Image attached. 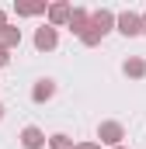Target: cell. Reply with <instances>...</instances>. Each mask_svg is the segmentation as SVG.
Returning a JSON list of instances; mask_svg holds the SVG:
<instances>
[{
  "instance_id": "9c48e42d",
  "label": "cell",
  "mask_w": 146,
  "mask_h": 149,
  "mask_svg": "<svg viewBox=\"0 0 146 149\" xmlns=\"http://www.w3.org/2000/svg\"><path fill=\"white\" fill-rule=\"evenodd\" d=\"M122 73L132 76V80H143L146 76V59H139V56H132V59H125V66H122Z\"/></svg>"
},
{
  "instance_id": "ba28073f",
  "label": "cell",
  "mask_w": 146,
  "mask_h": 149,
  "mask_svg": "<svg viewBox=\"0 0 146 149\" xmlns=\"http://www.w3.org/2000/svg\"><path fill=\"white\" fill-rule=\"evenodd\" d=\"M115 21H118V17H115V14H111V10H105V7H101V10H94V14H91V24H94V28H101V31H105V35H108L111 28H115Z\"/></svg>"
},
{
  "instance_id": "52a82bcc",
  "label": "cell",
  "mask_w": 146,
  "mask_h": 149,
  "mask_svg": "<svg viewBox=\"0 0 146 149\" xmlns=\"http://www.w3.org/2000/svg\"><path fill=\"white\" fill-rule=\"evenodd\" d=\"M66 28H70L73 35L80 38L84 31H87V28H91V14H87L84 7H73V14H70V24H66Z\"/></svg>"
},
{
  "instance_id": "8fae6325",
  "label": "cell",
  "mask_w": 146,
  "mask_h": 149,
  "mask_svg": "<svg viewBox=\"0 0 146 149\" xmlns=\"http://www.w3.org/2000/svg\"><path fill=\"white\" fill-rule=\"evenodd\" d=\"M14 10H18V17H35V14H49V7H45V3H18Z\"/></svg>"
},
{
  "instance_id": "3957f363",
  "label": "cell",
  "mask_w": 146,
  "mask_h": 149,
  "mask_svg": "<svg viewBox=\"0 0 146 149\" xmlns=\"http://www.w3.org/2000/svg\"><path fill=\"white\" fill-rule=\"evenodd\" d=\"M56 45H59V31H56L52 24H42V28L35 31V49L38 52H52Z\"/></svg>"
},
{
  "instance_id": "4fadbf2b",
  "label": "cell",
  "mask_w": 146,
  "mask_h": 149,
  "mask_svg": "<svg viewBox=\"0 0 146 149\" xmlns=\"http://www.w3.org/2000/svg\"><path fill=\"white\" fill-rule=\"evenodd\" d=\"M101 38H105V31H101V28H94V24H91V28H87V31H84V35H80V42H84V45H87V49H94V45H98V42H101Z\"/></svg>"
},
{
  "instance_id": "7c38bea8",
  "label": "cell",
  "mask_w": 146,
  "mask_h": 149,
  "mask_svg": "<svg viewBox=\"0 0 146 149\" xmlns=\"http://www.w3.org/2000/svg\"><path fill=\"white\" fill-rule=\"evenodd\" d=\"M49 149H77L70 135H63V132H56V135H49Z\"/></svg>"
},
{
  "instance_id": "7a4b0ae2",
  "label": "cell",
  "mask_w": 146,
  "mask_h": 149,
  "mask_svg": "<svg viewBox=\"0 0 146 149\" xmlns=\"http://www.w3.org/2000/svg\"><path fill=\"white\" fill-rule=\"evenodd\" d=\"M115 28H118V31H122L125 38H136V35H143V14H136V10H125V14H118Z\"/></svg>"
},
{
  "instance_id": "8992f818",
  "label": "cell",
  "mask_w": 146,
  "mask_h": 149,
  "mask_svg": "<svg viewBox=\"0 0 146 149\" xmlns=\"http://www.w3.org/2000/svg\"><path fill=\"white\" fill-rule=\"evenodd\" d=\"M52 97H56V80L45 76V80H38L35 87H32V101H35V104H45V101H52Z\"/></svg>"
},
{
  "instance_id": "9a60e30c",
  "label": "cell",
  "mask_w": 146,
  "mask_h": 149,
  "mask_svg": "<svg viewBox=\"0 0 146 149\" xmlns=\"http://www.w3.org/2000/svg\"><path fill=\"white\" fill-rule=\"evenodd\" d=\"M77 149H101V142H77Z\"/></svg>"
},
{
  "instance_id": "2e32d148",
  "label": "cell",
  "mask_w": 146,
  "mask_h": 149,
  "mask_svg": "<svg viewBox=\"0 0 146 149\" xmlns=\"http://www.w3.org/2000/svg\"><path fill=\"white\" fill-rule=\"evenodd\" d=\"M4 28H7V14L0 10V31H4Z\"/></svg>"
},
{
  "instance_id": "5b68a950",
  "label": "cell",
  "mask_w": 146,
  "mask_h": 149,
  "mask_svg": "<svg viewBox=\"0 0 146 149\" xmlns=\"http://www.w3.org/2000/svg\"><path fill=\"white\" fill-rule=\"evenodd\" d=\"M70 14H73V7L59 0V3H49V14H45V17H49L52 28H63V24H70Z\"/></svg>"
},
{
  "instance_id": "277c9868",
  "label": "cell",
  "mask_w": 146,
  "mask_h": 149,
  "mask_svg": "<svg viewBox=\"0 0 146 149\" xmlns=\"http://www.w3.org/2000/svg\"><path fill=\"white\" fill-rule=\"evenodd\" d=\"M45 142H49V139H45V132H42L38 125H25V128H21V146L25 149H42Z\"/></svg>"
},
{
  "instance_id": "5bb4252c",
  "label": "cell",
  "mask_w": 146,
  "mask_h": 149,
  "mask_svg": "<svg viewBox=\"0 0 146 149\" xmlns=\"http://www.w3.org/2000/svg\"><path fill=\"white\" fill-rule=\"evenodd\" d=\"M7 63H11V52H7V49L0 45V66H7Z\"/></svg>"
},
{
  "instance_id": "6da1fadb",
  "label": "cell",
  "mask_w": 146,
  "mask_h": 149,
  "mask_svg": "<svg viewBox=\"0 0 146 149\" xmlns=\"http://www.w3.org/2000/svg\"><path fill=\"white\" fill-rule=\"evenodd\" d=\"M98 139H101V146H122V139H125V125L122 121H101L98 125Z\"/></svg>"
},
{
  "instance_id": "ac0fdd59",
  "label": "cell",
  "mask_w": 146,
  "mask_h": 149,
  "mask_svg": "<svg viewBox=\"0 0 146 149\" xmlns=\"http://www.w3.org/2000/svg\"><path fill=\"white\" fill-rule=\"evenodd\" d=\"M0 118H4V104H0Z\"/></svg>"
},
{
  "instance_id": "e0dca14e",
  "label": "cell",
  "mask_w": 146,
  "mask_h": 149,
  "mask_svg": "<svg viewBox=\"0 0 146 149\" xmlns=\"http://www.w3.org/2000/svg\"><path fill=\"white\" fill-rule=\"evenodd\" d=\"M143 35H146V14H143Z\"/></svg>"
},
{
  "instance_id": "d6986e66",
  "label": "cell",
  "mask_w": 146,
  "mask_h": 149,
  "mask_svg": "<svg viewBox=\"0 0 146 149\" xmlns=\"http://www.w3.org/2000/svg\"><path fill=\"white\" fill-rule=\"evenodd\" d=\"M115 149H125V146H115Z\"/></svg>"
},
{
  "instance_id": "30bf717a",
  "label": "cell",
  "mask_w": 146,
  "mask_h": 149,
  "mask_svg": "<svg viewBox=\"0 0 146 149\" xmlns=\"http://www.w3.org/2000/svg\"><path fill=\"white\" fill-rule=\"evenodd\" d=\"M0 45L11 52V49H18L21 45V28H14V24H7L4 31H0Z\"/></svg>"
}]
</instances>
